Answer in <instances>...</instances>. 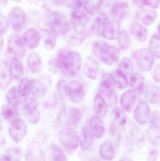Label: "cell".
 <instances>
[{
    "mask_svg": "<svg viewBox=\"0 0 160 161\" xmlns=\"http://www.w3.org/2000/svg\"><path fill=\"white\" fill-rule=\"evenodd\" d=\"M92 49L95 55L109 66L116 64L119 59L120 52L118 48L104 42H94Z\"/></svg>",
    "mask_w": 160,
    "mask_h": 161,
    "instance_id": "1",
    "label": "cell"
},
{
    "mask_svg": "<svg viewBox=\"0 0 160 161\" xmlns=\"http://www.w3.org/2000/svg\"><path fill=\"white\" fill-rule=\"evenodd\" d=\"M57 59L60 61L62 70L70 75L78 74L81 69V57L77 52L71 51L63 55H59Z\"/></svg>",
    "mask_w": 160,
    "mask_h": 161,
    "instance_id": "2",
    "label": "cell"
},
{
    "mask_svg": "<svg viewBox=\"0 0 160 161\" xmlns=\"http://www.w3.org/2000/svg\"><path fill=\"white\" fill-rule=\"evenodd\" d=\"M115 81L113 75L105 74L102 76L99 85V90L107 97L110 105L114 106L117 103V96L115 90Z\"/></svg>",
    "mask_w": 160,
    "mask_h": 161,
    "instance_id": "3",
    "label": "cell"
},
{
    "mask_svg": "<svg viewBox=\"0 0 160 161\" xmlns=\"http://www.w3.org/2000/svg\"><path fill=\"white\" fill-rule=\"evenodd\" d=\"M49 24L52 31L56 34L67 35L71 30V27L65 14L59 11H54L50 15Z\"/></svg>",
    "mask_w": 160,
    "mask_h": 161,
    "instance_id": "4",
    "label": "cell"
},
{
    "mask_svg": "<svg viewBox=\"0 0 160 161\" xmlns=\"http://www.w3.org/2000/svg\"><path fill=\"white\" fill-rule=\"evenodd\" d=\"M132 56L138 67L143 71L149 70L155 61V57L151 51L145 48L136 50L132 54Z\"/></svg>",
    "mask_w": 160,
    "mask_h": 161,
    "instance_id": "5",
    "label": "cell"
},
{
    "mask_svg": "<svg viewBox=\"0 0 160 161\" xmlns=\"http://www.w3.org/2000/svg\"><path fill=\"white\" fill-rule=\"evenodd\" d=\"M23 37L18 34H13L8 37L7 51L15 58H21L25 55L26 49Z\"/></svg>",
    "mask_w": 160,
    "mask_h": 161,
    "instance_id": "6",
    "label": "cell"
},
{
    "mask_svg": "<svg viewBox=\"0 0 160 161\" xmlns=\"http://www.w3.org/2000/svg\"><path fill=\"white\" fill-rule=\"evenodd\" d=\"M38 108L37 100L32 97H28L23 102L22 111L29 122L35 124L38 123L40 118V112Z\"/></svg>",
    "mask_w": 160,
    "mask_h": 161,
    "instance_id": "7",
    "label": "cell"
},
{
    "mask_svg": "<svg viewBox=\"0 0 160 161\" xmlns=\"http://www.w3.org/2000/svg\"><path fill=\"white\" fill-rule=\"evenodd\" d=\"M59 140L63 146L70 149H77L80 143L78 132L71 127L65 128L60 131Z\"/></svg>",
    "mask_w": 160,
    "mask_h": 161,
    "instance_id": "8",
    "label": "cell"
},
{
    "mask_svg": "<svg viewBox=\"0 0 160 161\" xmlns=\"http://www.w3.org/2000/svg\"><path fill=\"white\" fill-rule=\"evenodd\" d=\"M28 126L25 122L19 118L11 122L8 133L10 138L16 143L22 141L27 134Z\"/></svg>",
    "mask_w": 160,
    "mask_h": 161,
    "instance_id": "9",
    "label": "cell"
},
{
    "mask_svg": "<svg viewBox=\"0 0 160 161\" xmlns=\"http://www.w3.org/2000/svg\"><path fill=\"white\" fill-rule=\"evenodd\" d=\"M8 20L14 31L21 32L24 29L26 23L25 12L19 7H14L8 14Z\"/></svg>",
    "mask_w": 160,
    "mask_h": 161,
    "instance_id": "10",
    "label": "cell"
},
{
    "mask_svg": "<svg viewBox=\"0 0 160 161\" xmlns=\"http://www.w3.org/2000/svg\"><path fill=\"white\" fill-rule=\"evenodd\" d=\"M101 35L108 40H115L118 38L120 31V22L114 19H102Z\"/></svg>",
    "mask_w": 160,
    "mask_h": 161,
    "instance_id": "11",
    "label": "cell"
},
{
    "mask_svg": "<svg viewBox=\"0 0 160 161\" xmlns=\"http://www.w3.org/2000/svg\"><path fill=\"white\" fill-rule=\"evenodd\" d=\"M150 108L147 102L145 101H140L134 109V119L140 125H146L150 119Z\"/></svg>",
    "mask_w": 160,
    "mask_h": 161,
    "instance_id": "12",
    "label": "cell"
},
{
    "mask_svg": "<svg viewBox=\"0 0 160 161\" xmlns=\"http://www.w3.org/2000/svg\"><path fill=\"white\" fill-rule=\"evenodd\" d=\"M85 96V92L82 85L77 80L70 82L69 86V97L72 102L80 104Z\"/></svg>",
    "mask_w": 160,
    "mask_h": 161,
    "instance_id": "13",
    "label": "cell"
},
{
    "mask_svg": "<svg viewBox=\"0 0 160 161\" xmlns=\"http://www.w3.org/2000/svg\"><path fill=\"white\" fill-rule=\"evenodd\" d=\"M23 41L26 46L30 49H34L38 47L40 40V33L34 28H30L23 33Z\"/></svg>",
    "mask_w": 160,
    "mask_h": 161,
    "instance_id": "14",
    "label": "cell"
},
{
    "mask_svg": "<svg viewBox=\"0 0 160 161\" xmlns=\"http://www.w3.org/2000/svg\"><path fill=\"white\" fill-rule=\"evenodd\" d=\"M114 0H100L98 3L97 11L102 19L113 18Z\"/></svg>",
    "mask_w": 160,
    "mask_h": 161,
    "instance_id": "15",
    "label": "cell"
},
{
    "mask_svg": "<svg viewBox=\"0 0 160 161\" xmlns=\"http://www.w3.org/2000/svg\"><path fill=\"white\" fill-rule=\"evenodd\" d=\"M99 65L96 60L91 57L86 58L83 66L84 73L91 80L96 78L98 72Z\"/></svg>",
    "mask_w": 160,
    "mask_h": 161,
    "instance_id": "16",
    "label": "cell"
},
{
    "mask_svg": "<svg viewBox=\"0 0 160 161\" xmlns=\"http://www.w3.org/2000/svg\"><path fill=\"white\" fill-rule=\"evenodd\" d=\"M89 127L91 132L95 138L100 139L105 133V128L103 121L99 116L95 115L91 117L89 122Z\"/></svg>",
    "mask_w": 160,
    "mask_h": 161,
    "instance_id": "17",
    "label": "cell"
},
{
    "mask_svg": "<svg viewBox=\"0 0 160 161\" xmlns=\"http://www.w3.org/2000/svg\"><path fill=\"white\" fill-rule=\"evenodd\" d=\"M94 136L88 128L84 127L81 131L80 138V146L83 151L89 150L95 142Z\"/></svg>",
    "mask_w": 160,
    "mask_h": 161,
    "instance_id": "18",
    "label": "cell"
},
{
    "mask_svg": "<svg viewBox=\"0 0 160 161\" xmlns=\"http://www.w3.org/2000/svg\"><path fill=\"white\" fill-rule=\"evenodd\" d=\"M70 17L74 29H82L90 21L89 17L84 11L80 10H73Z\"/></svg>",
    "mask_w": 160,
    "mask_h": 161,
    "instance_id": "19",
    "label": "cell"
},
{
    "mask_svg": "<svg viewBox=\"0 0 160 161\" xmlns=\"http://www.w3.org/2000/svg\"><path fill=\"white\" fill-rule=\"evenodd\" d=\"M143 92L146 98L150 103L155 104L158 102L160 98L159 90L155 83L147 82L145 86Z\"/></svg>",
    "mask_w": 160,
    "mask_h": 161,
    "instance_id": "20",
    "label": "cell"
},
{
    "mask_svg": "<svg viewBox=\"0 0 160 161\" xmlns=\"http://www.w3.org/2000/svg\"><path fill=\"white\" fill-rule=\"evenodd\" d=\"M128 9L127 0H116L114 6L113 19L120 22L126 17Z\"/></svg>",
    "mask_w": 160,
    "mask_h": 161,
    "instance_id": "21",
    "label": "cell"
},
{
    "mask_svg": "<svg viewBox=\"0 0 160 161\" xmlns=\"http://www.w3.org/2000/svg\"><path fill=\"white\" fill-rule=\"evenodd\" d=\"M136 94L132 90H129L122 95L120 99L121 107L128 112L132 110L136 101Z\"/></svg>",
    "mask_w": 160,
    "mask_h": 161,
    "instance_id": "22",
    "label": "cell"
},
{
    "mask_svg": "<svg viewBox=\"0 0 160 161\" xmlns=\"http://www.w3.org/2000/svg\"><path fill=\"white\" fill-rule=\"evenodd\" d=\"M93 108L95 113L101 117L106 116L108 113V105L104 97L100 94H97L94 98Z\"/></svg>",
    "mask_w": 160,
    "mask_h": 161,
    "instance_id": "23",
    "label": "cell"
},
{
    "mask_svg": "<svg viewBox=\"0 0 160 161\" xmlns=\"http://www.w3.org/2000/svg\"><path fill=\"white\" fill-rule=\"evenodd\" d=\"M27 63L29 69L33 73H39L42 70V60L39 55L35 52H33L28 56Z\"/></svg>",
    "mask_w": 160,
    "mask_h": 161,
    "instance_id": "24",
    "label": "cell"
},
{
    "mask_svg": "<svg viewBox=\"0 0 160 161\" xmlns=\"http://www.w3.org/2000/svg\"><path fill=\"white\" fill-rule=\"evenodd\" d=\"M100 157L105 161H111L115 157V149L111 141H107L103 143L99 149Z\"/></svg>",
    "mask_w": 160,
    "mask_h": 161,
    "instance_id": "25",
    "label": "cell"
},
{
    "mask_svg": "<svg viewBox=\"0 0 160 161\" xmlns=\"http://www.w3.org/2000/svg\"><path fill=\"white\" fill-rule=\"evenodd\" d=\"M130 30L132 35L138 41L143 42L146 41L148 36L147 30L139 23H132Z\"/></svg>",
    "mask_w": 160,
    "mask_h": 161,
    "instance_id": "26",
    "label": "cell"
},
{
    "mask_svg": "<svg viewBox=\"0 0 160 161\" xmlns=\"http://www.w3.org/2000/svg\"><path fill=\"white\" fill-rule=\"evenodd\" d=\"M12 76L9 71V66L5 61H2L0 67V85L1 89H6L10 84Z\"/></svg>",
    "mask_w": 160,
    "mask_h": 161,
    "instance_id": "27",
    "label": "cell"
},
{
    "mask_svg": "<svg viewBox=\"0 0 160 161\" xmlns=\"http://www.w3.org/2000/svg\"><path fill=\"white\" fill-rule=\"evenodd\" d=\"M9 71L12 78L19 80L23 76V67L22 63L19 58H12L9 66Z\"/></svg>",
    "mask_w": 160,
    "mask_h": 161,
    "instance_id": "28",
    "label": "cell"
},
{
    "mask_svg": "<svg viewBox=\"0 0 160 161\" xmlns=\"http://www.w3.org/2000/svg\"><path fill=\"white\" fill-rule=\"evenodd\" d=\"M136 17L144 25L149 26L157 19V13L154 10L145 9L138 12Z\"/></svg>",
    "mask_w": 160,
    "mask_h": 161,
    "instance_id": "29",
    "label": "cell"
},
{
    "mask_svg": "<svg viewBox=\"0 0 160 161\" xmlns=\"http://www.w3.org/2000/svg\"><path fill=\"white\" fill-rule=\"evenodd\" d=\"M130 84L137 94H141L144 88V78L141 74H133L130 77Z\"/></svg>",
    "mask_w": 160,
    "mask_h": 161,
    "instance_id": "30",
    "label": "cell"
},
{
    "mask_svg": "<svg viewBox=\"0 0 160 161\" xmlns=\"http://www.w3.org/2000/svg\"><path fill=\"white\" fill-rule=\"evenodd\" d=\"M18 88L16 86L11 87L7 94V100L9 105L17 108L21 103V97Z\"/></svg>",
    "mask_w": 160,
    "mask_h": 161,
    "instance_id": "31",
    "label": "cell"
},
{
    "mask_svg": "<svg viewBox=\"0 0 160 161\" xmlns=\"http://www.w3.org/2000/svg\"><path fill=\"white\" fill-rule=\"evenodd\" d=\"M1 114L5 120L10 123L19 118V113L17 108L12 107L9 104L3 105L2 107Z\"/></svg>",
    "mask_w": 160,
    "mask_h": 161,
    "instance_id": "32",
    "label": "cell"
},
{
    "mask_svg": "<svg viewBox=\"0 0 160 161\" xmlns=\"http://www.w3.org/2000/svg\"><path fill=\"white\" fill-rule=\"evenodd\" d=\"M113 123L117 126H122L126 123L127 116L125 112L119 107H115L111 112Z\"/></svg>",
    "mask_w": 160,
    "mask_h": 161,
    "instance_id": "33",
    "label": "cell"
},
{
    "mask_svg": "<svg viewBox=\"0 0 160 161\" xmlns=\"http://www.w3.org/2000/svg\"><path fill=\"white\" fill-rule=\"evenodd\" d=\"M31 92L37 98H41L46 94V89L44 84L37 79H31Z\"/></svg>",
    "mask_w": 160,
    "mask_h": 161,
    "instance_id": "34",
    "label": "cell"
},
{
    "mask_svg": "<svg viewBox=\"0 0 160 161\" xmlns=\"http://www.w3.org/2000/svg\"><path fill=\"white\" fill-rule=\"evenodd\" d=\"M81 112L80 109L76 107L70 108L68 116V123L72 126H77L82 119Z\"/></svg>",
    "mask_w": 160,
    "mask_h": 161,
    "instance_id": "35",
    "label": "cell"
},
{
    "mask_svg": "<svg viewBox=\"0 0 160 161\" xmlns=\"http://www.w3.org/2000/svg\"><path fill=\"white\" fill-rule=\"evenodd\" d=\"M149 50L154 56L160 59V36L154 35L149 42Z\"/></svg>",
    "mask_w": 160,
    "mask_h": 161,
    "instance_id": "36",
    "label": "cell"
},
{
    "mask_svg": "<svg viewBox=\"0 0 160 161\" xmlns=\"http://www.w3.org/2000/svg\"><path fill=\"white\" fill-rule=\"evenodd\" d=\"M114 78L118 88L121 89H126L128 85V80L126 75L122 72L120 70H116L114 72Z\"/></svg>",
    "mask_w": 160,
    "mask_h": 161,
    "instance_id": "37",
    "label": "cell"
},
{
    "mask_svg": "<svg viewBox=\"0 0 160 161\" xmlns=\"http://www.w3.org/2000/svg\"><path fill=\"white\" fill-rule=\"evenodd\" d=\"M120 48L123 51H126L130 45L131 40L128 33L126 30L120 31L118 36Z\"/></svg>",
    "mask_w": 160,
    "mask_h": 161,
    "instance_id": "38",
    "label": "cell"
},
{
    "mask_svg": "<svg viewBox=\"0 0 160 161\" xmlns=\"http://www.w3.org/2000/svg\"><path fill=\"white\" fill-rule=\"evenodd\" d=\"M147 134L151 144L155 146L160 144V129L149 128Z\"/></svg>",
    "mask_w": 160,
    "mask_h": 161,
    "instance_id": "39",
    "label": "cell"
},
{
    "mask_svg": "<svg viewBox=\"0 0 160 161\" xmlns=\"http://www.w3.org/2000/svg\"><path fill=\"white\" fill-rule=\"evenodd\" d=\"M18 90L22 96H27L31 92V80L27 78L22 79L19 84Z\"/></svg>",
    "mask_w": 160,
    "mask_h": 161,
    "instance_id": "40",
    "label": "cell"
},
{
    "mask_svg": "<svg viewBox=\"0 0 160 161\" xmlns=\"http://www.w3.org/2000/svg\"><path fill=\"white\" fill-rule=\"evenodd\" d=\"M69 83L64 79H61L57 82L56 89L61 98H65L69 96Z\"/></svg>",
    "mask_w": 160,
    "mask_h": 161,
    "instance_id": "41",
    "label": "cell"
},
{
    "mask_svg": "<svg viewBox=\"0 0 160 161\" xmlns=\"http://www.w3.org/2000/svg\"><path fill=\"white\" fill-rule=\"evenodd\" d=\"M134 69V64L130 58H125L119 65V70L125 74L131 73Z\"/></svg>",
    "mask_w": 160,
    "mask_h": 161,
    "instance_id": "42",
    "label": "cell"
},
{
    "mask_svg": "<svg viewBox=\"0 0 160 161\" xmlns=\"http://www.w3.org/2000/svg\"><path fill=\"white\" fill-rule=\"evenodd\" d=\"M52 159L53 161H67L63 150L57 146L53 148Z\"/></svg>",
    "mask_w": 160,
    "mask_h": 161,
    "instance_id": "43",
    "label": "cell"
},
{
    "mask_svg": "<svg viewBox=\"0 0 160 161\" xmlns=\"http://www.w3.org/2000/svg\"><path fill=\"white\" fill-rule=\"evenodd\" d=\"M149 127L160 128V114L157 111L152 113L150 117Z\"/></svg>",
    "mask_w": 160,
    "mask_h": 161,
    "instance_id": "44",
    "label": "cell"
},
{
    "mask_svg": "<svg viewBox=\"0 0 160 161\" xmlns=\"http://www.w3.org/2000/svg\"><path fill=\"white\" fill-rule=\"evenodd\" d=\"M56 40L54 36L49 35L44 41V46L47 50H50L54 49L56 45Z\"/></svg>",
    "mask_w": 160,
    "mask_h": 161,
    "instance_id": "45",
    "label": "cell"
},
{
    "mask_svg": "<svg viewBox=\"0 0 160 161\" xmlns=\"http://www.w3.org/2000/svg\"><path fill=\"white\" fill-rule=\"evenodd\" d=\"M8 155L10 157L11 161H20L21 152L17 148H11L8 150Z\"/></svg>",
    "mask_w": 160,
    "mask_h": 161,
    "instance_id": "46",
    "label": "cell"
},
{
    "mask_svg": "<svg viewBox=\"0 0 160 161\" xmlns=\"http://www.w3.org/2000/svg\"><path fill=\"white\" fill-rule=\"evenodd\" d=\"M66 3L67 6L73 10H80L82 6L83 0H66Z\"/></svg>",
    "mask_w": 160,
    "mask_h": 161,
    "instance_id": "47",
    "label": "cell"
},
{
    "mask_svg": "<svg viewBox=\"0 0 160 161\" xmlns=\"http://www.w3.org/2000/svg\"><path fill=\"white\" fill-rule=\"evenodd\" d=\"M102 27V23L101 18H96L95 19L92 26V31L94 34H99Z\"/></svg>",
    "mask_w": 160,
    "mask_h": 161,
    "instance_id": "48",
    "label": "cell"
},
{
    "mask_svg": "<svg viewBox=\"0 0 160 161\" xmlns=\"http://www.w3.org/2000/svg\"><path fill=\"white\" fill-rule=\"evenodd\" d=\"M84 8L86 11L93 16H95L96 11H97V7L89 2H85L84 4Z\"/></svg>",
    "mask_w": 160,
    "mask_h": 161,
    "instance_id": "49",
    "label": "cell"
},
{
    "mask_svg": "<svg viewBox=\"0 0 160 161\" xmlns=\"http://www.w3.org/2000/svg\"><path fill=\"white\" fill-rule=\"evenodd\" d=\"M8 22L5 16L2 15L1 17V35L5 34L8 29Z\"/></svg>",
    "mask_w": 160,
    "mask_h": 161,
    "instance_id": "50",
    "label": "cell"
},
{
    "mask_svg": "<svg viewBox=\"0 0 160 161\" xmlns=\"http://www.w3.org/2000/svg\"><path fill=\"white\" fill-rule=\"evenodd\" d=\"M158 157V152L156 148H153L149 151L148 161H157Z\"/></svg>",
    "mask_w": 160,
    "mask_h": 161,
    "instance_id": "51",
    "label": "cell"
},
{
    "mask_svg": "<svg viewBox=\"0 0 160 161\" xmlns=\"http://www.w3.org/2000/svg\"><path fill=\"white\" fill-rule=\"evenodd\" d=\"M146 5L152 8H157L159 6L160 0H145Z\"/></svg>",
    "mask_w": 160,
    "mask_h": 161,
    "instance_id": "52",
    "label": "cell"
},
{
    "mask_svg": "<svg viewBox=\"0 0 160 161\" xmlns=\"http://www.w3.org/2000/svg\"><path fill=\"white\" fill-rule=\"evenodd\" d=\"M153 79L157 82H160V64L157 65L153 74Z\"/></svg>",
    "mask_w": 160,
    "mask_h": 161,
    "instance_id": "53",
    "label": "cell"
},
{
    "mask_svg": "<svg viewBox=\"0 0 160 161\" xmlns=\"http://www.w3.org/2000/svg\"><path fill=\"white\" fill-rule=\"evenodd\" d=\"M133 3L138 7L143 8L145 6H146L145 0H132Z\"/></svg>",
    "mask_w": 160,
    "mask_h": 161,
    "instance_id": "54",
    "label": "cell"
},
{
    "mask_svg": "<svg viewBox=\"0 0 160 161\" xmlns=\"http://www.w3.org/2000/svg\"><path fill=\"white\" fill-rule=\"evenodd\" d=\"M55 5L58 6H62L64 4L66 0H53Z\"/></svg>",
    "mask_w": 160,
    "mask_h": 161,
    "instance_id": "55",
    "label": "cell"
},
{
    "mask_svg": "<svg viewBox=\"0 0 160 161\" xmlns=\"http://www.w3.org/2000/svg\"><path fill=\"white\" fill-rule=\"evenodd\" d=\"M0 161H11L10 157L8 155H3L1 157Z\"/></svg>",
    "mask_w": 160,
    "mask_h": 161,
    "instance_id": "56",
    "label": "cell"
},
{
    "mask_svg": "<svg viewBox=\"0 0 160 161\" xmlns=\"http://www.w3.org/2000/svg\"><path fill=\"white\" fill-rule=\"evenodd\" d=\"M119 161H133L128 157H124L121 158Z\"/></svg>",
    "mask_w": 160,
    "mask_h": 161,
    "instance_id": "57",
    "label": "cell"
},
{
    "mask_svg": "<svg viewBox=\"0 0 160 161\" xmlns=\"http://www.w3.org/2000/svg\"><path fill=\"white\" fill-rule=\"evenodd\" d=\"M8 0H1V3L3 4H5L7 2Z\"/></svg>",
    "mask_w": 160,
    "mask_h": 161,
    "instance_id": "58",
    "label": "cell"
},
{
    "mask_svg": "<svg viewBox=\"0 0 160 161\" xmlns=\"http://www.w3.org/2000/svg\"><path fill=\"white\" fill-rule=\"evenodd\" d=\"M158 31L159 32V33L160 34V23L158 25Z\"/></svg>",
    "mask_w": 160,
    "mask_h": 161,
    "instance_id": "59",
    "label": "cell"
},
{
    "mask_svg": "<svg viewBox=\"0 0 160 161\" xmlns=\"http://www.w3.org/2000/svg\"><path fill=\"white\" fill-rule=\"evenodd\" d=\"M90 161H100L98 160H97V159H93V160H91Z\"/></svg>",
    "mask_w": 160,
    "mask_h": 161,
    "instance_id": "60",
    "label": "cell"
},
{
    "mask_svg": "<svg viewBox=\"0 0 160 161\" xmlns=\"http://www.w3.org/2000/svg\"><path fill=\"white\" fill-rule=\"evenodd\" d=\"M159 94H160V88H159Z\"/></svg>",
    "mask_w": 160,
    "mask_h": 161,
    "instance_id": "61",
    "label": "cell"
}]
</instances>
